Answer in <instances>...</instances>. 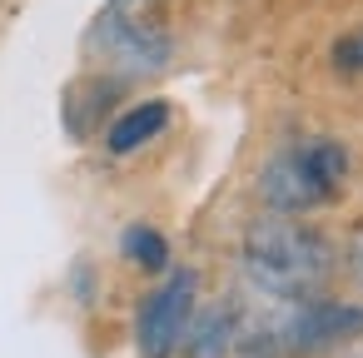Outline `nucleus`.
<instances>
[{
    "label": "nucleus",
    "mask_w": 363,
    "mask_h": 358,
    "mask_svg": "<svg viewBox=\"0 0 363 358\" xmlns=\"http://www.w3.org/2000/svg\"><path fill=\"white\" fill-rule=\"evenodd\" d=\"M239 264H244V279L254 284L259 298L303 303V298L323 293V284L333 274V249L318 229L298 224L294 214H269V219H254L244 229Z\"/></svg>",
    "instance_id": "nucleus-1"
},
{
    "label": "nucleus",
    "mask_w": 363,
    "mask_h": 358,
    "mask_svg": "<svg viewBox=\"0 0 363 358\" xmlns=\"http://www.w3.org/2000/svg\"><path fill=\"white\" fill-rule=\"evenodd\" d=\"M343 174H348V155L338 140L328 135L294 140L259 169V199L274 214H308L343 189Z\"/></svg>",
    "instance_id": "nucleus-2"
},
{
    "label": "nucleus",
    "mask_w": 363,
    "mask_h": 358,
    "mask_svg": "<svg viewBox=\"0 0 363 358\" xmlns=\"http://www.w3.org/2000/svg\"><path fill=\"white\" fill-rule=\"evenodd\" d=\"M90 50H100L120 75H155L169 60V35L150 26V0H110L90 30Z\"/></svg>",
    "instance_id": "nucleus-3"
},
{
    "label": "nucleus",
    "mask_w": 363,
    "mask_h": 358,
    "mask_svg": "<svg viewBox=\"0 0 363 358\" xmlns=\"http://www.w3.org/2000/svg\"><path fill=\"white\" fill-rule=\"evenodd\" d=\"M194 293H199V279L189 269L169 274L140 308V323H135V343H140V358H169L179 343H184V328L194 318Z\"/></svg>",
    "instance_id": "nucleus-4"
},
{
    "label": "nucleus",
    "mask_w": 363,
    "mask_h": 358,
    "mask_svg": "<svg viewBox=\"0 0 363 358\" xmlns=\"http://www.w3.org/2000/svg\"><path fill=\"white\" fill-rule=\"evenodd\" d=\"M164 125H169V105H164V100H140V105H130V110L110 125L105 145H110V155H135V150H145L150 140H160Z\"/></svg>",
    "instance_id": "nucleus-5"
},
{
    "label": "nucleus",
    "mask_w": 363,
    "mask_h": 358,
    "mask_svg": "<svg viewBox=\"0 0 363 358\" xmlns=\"http://www.w3.org/2000/svg\"><path fill=\"white\" fill-rule=\"evenodd\" d=\"M234 308H204V313H194L189 318V328H184V343L179 348H189V358H229L234 353Z\"/></svg>",
    "instance_id": "nucleus-6"
},
{
    "label": "nucleus",
    "mask_w": 363,
    "mask_h": 358,
    "mask_svg": "<svg viewBox=\"0 0 363 358\" xmlns=\"http://www.w3.org/2000/svg\"><path fill=\"white\" fill-rule=\"evenodd\" d=\"M120 249H125V259H135V264L150 269V274L169 269V239H164L160 229H150V224H130V229L120 234Z\"/></svg>",
    "instance_id": "nucleus-7"
},
{
    "label": "nucleus",
    "mask_w": 363,
    "mask_h": 358,
    "mask_svg": "<svg viewBox=\"0 0 363 358\" xmlns=\"http://www.w3.org/2000/svg\"><path fill=\"white\" fill-rule=\"evenodd\" d=\"M333 65H338V70H363V30H348V35L333 45Z\"/></svg>",
    "instance_id": "nucleus-8"
},
{
    "label": "nucleus",
    "mask_w": 363,
    "mask_h": 358,
    "mask_svg": "<svg viewBox=\"0 0 363 358\" xmlns=\"http://www.w3.org/2000/svg\"><path fill=\"white\" fill-rule=\"evenodd\" d=\"M348 274H353L358 289H363V234H353V244H348Z\"/></svg>",
    "instance_id": "nucleus-9"
}]
</instances>
